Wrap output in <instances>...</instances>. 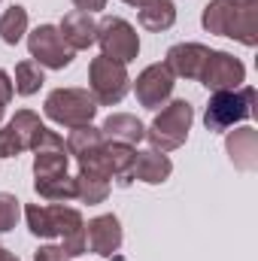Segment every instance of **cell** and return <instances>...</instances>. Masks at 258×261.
<instances>
[{"label":"cell","mask_w":258,"mask_h":261,"mask_svg":"<svg viewBox=\"0 0 258 261\" xmlns=\"http://www.w3.org/2000/svg\"><path fill=\"white\" fill-rule=\"evenodd\" d=\"M255 88H237V91H213L210 103H207V113H203V125L207 130H231L234 125L252 119L255 113Z\"/></svg>","instance_id":"7a4b0ae2"},{"label":"cell","mask_w":258,"mask_h":261,"mask_svg":"<svg viewBox=\"0 0 258 261\" xmlns=\"http://www.w3.org/2000/svg\"><path fill=\"white\" fill-rule=\"evenodd\" d=\"M100 134H104V140L137 146L140 140H146V125H143L137 116H131V113H113V116L104 119Z\"/></svg>","instance_id":"9a60e30c"},{"label":"cell","mask_w":258,"mask_h":261,"mask_svg":"<svg viewBox=\"0 0 258 261\" xmlns=\"http://www.w3.org/2000/svg\"><path fill=\"white\" fill-rule=\"evenodd\" d=\"M231 6H252V3H258V0H228Z\"/></svg>","instance_id":"1f68e13d"},{"label":"cell","mask_w":258,"mask_h":261,"mask_svg":"<svg viewBox=\"0 0 258 261\" xmlns=\"http://www.w3.org/2000/svg\"><path fill=\"white\" fill-rule=\"evenodd\" d=\"M197 82H203L210 91H237L246 82V67H243L240 58H234L231 52L210 49V58H207L203 73H200Z\"/></svg>","instance_id":"ba28073f"},{"label":"cell","mask_w":258,"mask_h":261,"mask_svg":"<svg viewBox=\"0 0 258 261\" xmlns=\"http://www.w3.org/2000/svg\"><path fill=\"white\" fill-rule=\"evenodd\" d=\"M34 261H70V258H67V252L61 246H52V243H49V246H40V249H37Z\"/></svg>","instance_id":"83f0119b"},{"label":"cell","mask_w":258,"mask_h":261,"mask_svg":"<svg viewBox=\"0 0 258 261\" xmlns=\"http://www.w3.org/2000/svg\"><path fill=\"white\" fill-rule=\"evenodd\" d=\"M67 164H70L67 146L37 149V152H34V179H43V176H58V173H67Z\"/></svg>","instance_id":"44dd1931"},{"label":"cell","mask_w":258,"mask_h":261,"mask_svg":"<svg viewBox=\"0 0 258 261\" xmlns=\"http://www.w3.org/2000/svg\"><path fill=\"white\" fill-rule=\"evenodd\" d=\"M128 88H131L128 64H119V61H113L107 55L91 58V64H88V91H91L97 107L122 103Z\"/></svg>","instance_id":"277c9868"},{"label":"cell","mask_w":258,"mask_h":261,"mask_svg":"<svg viewBox=\"0 0 258 261\" xmlns=\"http://www.w3.org/2000/svg\"><path fill=\"white\" fill-rule=\"evenodd\" d=\"M43 113H46V119H52L61 128H79V125L94 122L97 103L88 88H55V91H49Z\"/></svg>","instance_id":"3957f363"},{"label":"cell","mask_w":258,"mask_h":261,"mask_svg":"<svg viewBox=\"0 0 258 261\" xmlns=\"http://www.w3.org/2000/svg\"><path fill=\"white\" fill-rule=\"evenodd\" d=\"M28 52L37 64L49 67V70H64L73 64V49L64 43L55 24H37L28 34Z\"/></svg>","instance_id":"52a82bcc"},{"label":"cell","mask_w":258,"mask_h":261,"mask_svg":"<svg viewBox=\"0 0 258 261\" xmlns=\"http://www.w3.org/2000/svg\"><path fill=\"white\" fill-rule=\"evenodd\" d=\"M24 34H28V9L15 3L0 15V40L6 46H15L24 40Z\"/></svg>","instance_id":"cb8c5ba5"},{"label":"cell","mask_w":258,"mask_h":261,"mask_svg":"<svg viewBox=\"0 0 258 261\" xmlns=\"http://www.w3.org/2000/svg\"><path fill=\"white\" fill-rule=\"evenodd\" d=\"M58 31H61L64 43L73 52H82V49L94 46V40H97V21L91 18V12H79V9L67 12L64 18H61Z\"/></svg>","instance_id":"4fadbf2b"},{"label":"cell","mask_w":258,"mask_h":261,"mask_svg":"<svg viewBox=\"0 0 258 261\" xmlns=\"http://www.w3.org/2000/svg\"><path fill=\"white\" fill-rule=\"evenodd\" d=\"M24 219H28V231L34 237H46V240L64 237V234L85 225L82 213L76 206H67V203H28Z\"/></svg>","instance_id":"5b68a950"},{"label":"cell","mask_w":258,"mask_h":261,"mask_svg":"<svg viewBox=\"0 0 258 261\" xmlns=\"http://www.w3.org/2000/svg\"><path fill=\"white\" fill-rule=\"evenodd\" d=\"M21 152H24V146L15 137V130L9 128V125H3L0 128V158H18Z\"/></svg>","instance_id":"4316f807"},{"label":"cell","mask_w":258,"mask_h":261,"mask_svg":"<svg viewBox=\"0 0 258 261\" xmlns=\"http://www.w3.org/2000/svg\"><path fill=\"white\" fill-rule=\"evenodd\" d=\"M12 94H15V88H12V76H9L6 70H0V103L6 107V103L12 100Z\"/></svg>","instance_id":"f1b7e54d"},{"label":"cell","mask_w":258,"mask_h":261,"mask_svg":"<svg viewBox=\"0 0 258 261\" xmlns=\"http://www.w3.org/2000/svg\"><path fill=\"white\" fill-rule=\"evenodd\" d=\"M176 85V76L167 70V64H149L137 79H134V94L140 100V107L146 110H158L170 100Z\"/></svg>","instance_id":"9c48e42d"},{"label":"cell","mask_w":258,"mask_h":261,"mask_svg":"<svg viewBox=\"0 0 258 261\" xmlns=\"http://www.w3.org/2000/svg\"><path fill=\"white\" fill-rule=\"evenodd\" d=\"M85 237H88V249L94 255L113 258L119 252V246H122V222H119V216H113V213L94 216L85 225Z\"/></svg>","instance_id":"30bf717a"},{"label":"cell","mask_w":258,"mask_h":261,"mask_svg":"<svg viewBox=\"0 0 258 261\" xmlns=\"http://www.w3.org/2000/svg\"><path fill=\"white\" fill-rule=\"evenodd\" d=\"M207 58H210V49L203 43H176V46L167 49L164 64L179 79H200Z\"/></svg>","instance_id":"8fae6325"},{"label":"cell","mask_w":258,"mask_h":261,"mask_svg":"<svg viewBox=\"0 0 258 261\" xmlns=\"http://www.w3.org/2000/svg\"><path fill=\"white\" fill-rule=\"evenodd\" d=\"M18 216H21V200L9 192H0V234L12 231L18 225Z\"/></svg>","instance_id":"484cf974"},{"label":"cell","mask_w":258,"mask_h":261,"mask_svg":"<svg viewBox=\"0 0 258 261\" xmlns=\"http://www.w3.org/2000/svg\"><path fill=\"white\" fill-rule=\"evenodd\" d=\"M170 173H173V161L164 152H158V149L137 152V158H134V179H140L146 186H161V182L170 179Z\"/></svg>","instance_id":"5bb4252c"},{"label":"cell","mask_w":258,"mask_h":261,"mask_svg":"<svg viewBox=\"0 0 258 261\" xmlns=\"http://www.w3.org/2000/svg\"><path fill=\"white\" fill-rule=\"evenodd\" d=\"M140 24L152 34H161L176 24V3L173 0H146L140 6Z\"/></svg>","instance_id":"2e32d148"},{"label":"cell","mask_w":258,"mask_h":261,"mask_svg":"<svg viewBox=\"0 0 258 261\" xmlns=\"http://www.w3.org/2000/svg\"><path fill=\"white\" fill-rule=\"evenodd\" d=\"M43 82H46L43 67L37 64L34 58H28V61L15 64V76H12V88H15V94L31 97V94H37V91L43 88Z\"/></svg>","instance_id":"603a6c76"},{"label":"cell","mask_w":258,"mask_h":261,"mask_svg":"<svg viewBox=\"0 0 258 261\" xmlns=\"http://www.w3.org/2000/svg\"><path fill=\"white\" fill-rule=\"evenodd\" d=\"M231 15H234V6L228 0H210L200 12V24H203V31H210L216 37H228Z\"/></svg>","instance_id":"7402d4cb"},{"label":"cell","mask_w":258,"mask_h":261,"mask_svg":"<svg viewBox=\"0 0 258 261\" xmlns=\"http://www.w3.org/2000/svg\"><path fill=\"white\" fill-rule=\"evenodd\" d=\"M3 113H6V107H3V103H0V122H3Z\"/></svg>","instance_id":"836d02e7"},{"label":"cell","mask_w":258,"mask_h":261,"mask_svg":"<svg viewBox=\"0 0 258 261\" xmlns=\"http://www.w3.org/2000/svg\"><path fill=\"white\" fill-rule=\"evenodd\" d=\"M100 55L119 61V64H131L140 55V37L134 31V24L125 21L122 15H107L104 21H97V40Z\"/></svg>","instance_id":"8992f818"},{"label":"cell","mask_w":258,"mask_h":261,"mask_svg":"<svg viewBox=\"0 0 258 261\" xmlns=\"http://www.w3.org/2000/svg\"><path fill=\"white\" fill-rule=\"evenodd\" d=\"M73 6L79 12H100V9H107V0H73Z\"/></svg>","instance_id":"f546056e"},{"label":"cell","mask_w":258,"mask_h":261,"mask_svg":"<svg viewBox=\"0 0 258 261\" xmlns=\"http://www.w3.org/2000/svg\"><path fill=\"white\" fill-rule=\"evenodd\" d=\"M9 128L15 130V137L21 140V146H24V152L28 149H34V143H37V137H40V130L46 128L43 122H40V116L34 113V110H18L9 122H6Z\"/></svg>","instance_id":"d4e9b609"},{"label":"cell","mask_w":258,"mask_h":261,"mask_svg":"<svg viewBox=\"0 0 258 261\" xmlns=\"http://www.w3.org/2000/svg\"><path fill=\"white\" fill-rule=\"evenodd\" d=\"M34 189L37 195L49 203H67L76 197V176L70 173H58V176H43V179H34Z\"/></svg>","instance_id":"d6986e66"},{"label":"cell","mask_w":258,"mask_h":261,"mask_svg":"<svg viewBox=\"0 0 258 261\" xmlns=\"http://www.w3.org/2000/svg\"><path fill=\"white\" fill-rule=\"evenodd\" d=\"M225 149L228 158L237 170L249 173L258 167V130L255 128H234L225 137Z\"/></svg>","instance_id":"7c38bea8"},{"label":"cell","mask_w":258,"mask_h":261,"mask_svg":"<svg viewBox=\"0 0 258 261\" xmlns=\"http://www.w3.org/2000/svg\"><path fill=\"white\" fill-rule=\"evenodd\" d=\"M228 37L243 43V46H249V49L255 46L258 43V3H252V6H234Z\"/></svg>","instance_id":"e0dca14e"},{"label":"cell","mask_w":258,"mask_h":261,"mask_svg":"<svg viewBox=\"0 0 258 261\" xmlns=\"http://www.w3.org/2000/svg\"><path fill=\"white\" fill-rule=\"evenodd\" d=\"M107 197H110V179L104 173L79 167V173H76V200L94 206V203H104Z\"/></svg>","instance_id":"ac0fdd59"},{"label":"cell","mask_w":258,"mask_h":261,"mask_svg":"<svg viewBox=\"0 0 258 261\" xmlns=\"http://www.w3.org/2000/svg\"><path fill=\"white\" fill-rule=\"evenodd\" d=\"M64 146H67V155H73L79 161V158H85V155H91V152H97L104 146V134L94 125H79V128H70Z\"/></svg>","instance_id":"ffe728a7"},{"label":"cell","mask_w":258,"mask_h":261,"mask_svg":"<svg viewBox=\"0 0 258 261\" xmlns=\"http://www.w3.org/2000/svg\"><path fill=\"white\" fill-rule=\"evenodd\" d=\"M0 261H18V258H15L9 249H3V246H0Z\"/></svg>","instance_id":"4dcf8cb0"},{"label":"cell","mask_w":258,"mask_h":261,"mask_svg":"<svg viewBox=\"0 0 258 261\" xmlns=\"http://www.w3.org/2000/svg\"><path fill=\"white\" fill-rule=\"evenodd\" d=\"M122 3H128V6H137V9H140V6H143L146 0H122Z\"/></svg>","instance_id":"d6a6232c"},{"label":"cell","mask_w":258,"mask_h":261,"mask_svg":"<svg viewBox=\"0 0 258 261\" xmlns=\"http://www.w3.org/2000/svg\"><path fill=\"white\" fill-rule=\"evenodd\" d=\"M194 122V110L189 100H167L161 107V113L152 119V125L146 128V140H149V149H158V152H173L179 149L186 140H189V130Z\"/></svg>","instance_id":"6da1fadb"}]
</instances>
